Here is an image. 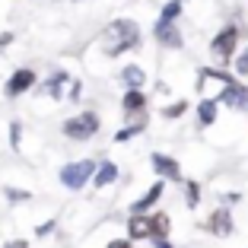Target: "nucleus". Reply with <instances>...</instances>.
I'll return each instance as SVG.
<instances>
[{
	"mask_svg": "<svg viewBox=\"0 0 248 248\" xmlns=\"http://www.w3.org/2000/svg\"><path fill=\"white\" fill-rule=\"evenodd\" d=\"M105 38H108V48H105L108 58H118L124 51H137L140 48V26L134 19H115L108 26V32H105Z\"/></svg>",
	"mask_w": 248,
	"mask_h": 248,
	"instance_id": "obj_1",
	"label": "nucleus"
},
{
	"mask_svg": "<svg viewBox=\"0 0 248 248\" xmlns=\"http://www.w3.org/2000/svg\"><path fill=\"white\" fill-rule=\"evenodd\" d=\"M99 131H102V118L95 115V111H77V115H70L61 124V134H64L67 140H77V143L93 140Z\"/></svg>",
	"mask_w": 248,
	"mask_h": 248,
	"instance_id": "obj_2",
	"label": "nucleus"
},
{
	"mask_svg": "<svg viewBox=\"0 0 248 248\" xmlns=\"http://www.w3.org/2000/svg\"><path fill=\"white\" fill-rule=\"evenodd\" d=\"M95 169H99V162H93V159H77V162H67V166H61L58 182L64 185L67 191H83L86 185H93Z\"/></svg>",
	"mask_w": 248,
	"mask_h": 248,
	"instance_id": "obj_3",
	"label": "nucleus"
},
{
	"mask_svg": "<svg viewBox=\"0 0 248 248\" xmlns=\"http://www.w3.org/2000/svg\"><path fill=\"white\" fill-rule=\"evenodd\" d=\"M239 38H242V29L235 26V22H226L223 29L213 35V42H210V54L217 58V64L219 67H226V64H232L235 61V48H239Z\"/></svg>",
	"mask_w": 248,
	"mask_h": 248,
	"instance_id": "obj_4",
	"label": "nucleus"
},
{
	"mask_svg": "<svg viewBox=\"0 0 248 248\" xmlns=\"http://www.w3.org/2000/svg\"><path fill=\"white\" fill-rule=\"evenodd\" d=\"M35 83H38V73L32 70V67H19V70L10 73L7 86H3V95H7V99H19V95L32 93V86H35Z\"/></svg>",
	"mask_w": 248,
	"mask_h": 248,
	"instance_id": "obj_5",
	"label": "nucleus"
},
{
	"mask_svg": "<svg viewBox=\"0 0 248 248\" xmlns=\"http://www.w3.org/2000/svg\"><path fill=\"white\" fill-rule=\"evenodd\" d=\"M153 38L162 45V48H169V51H178V48L185 45V35H182V29H178V22H166V19H156Z\"/></svg>",
	"mask_w": 248,
	"mask_h": 248,
	"instance_id": "obj_6",
	"label": "nucleus"
},
{
	"mask_svg": "<svg viewBox=\"0 0 248 248\" xmlns=\"http://www.w3.org/2000/svg\"><path fill=\"white\" fill-rule=\"evenodd\" d=\"M204 229L210 235H219V239H226V235H232L235 232V223H232V213H229V207L223 204V207H217V210L207 217V223H204Z\"/></svg>",
	"mask_w": 248,
	"mask_h": 248,
	"instance_id": "obj_7",
	"label": "nucleus"
},
{
	"mask_svg": "<svg viewBox=\"0 0 248 248\" xmlns=\"http://www.w3.org/2000/svg\"><path fill=\"white\" fill-rule=\"evenodd\" d=\"M150 166H153V172L162 178V182H182L185 185V175H182L178 159H172V156H166V153H153V156H150Z\"/></svg>",
	"mask_w": 248,
	"mask_h": 248,
	"instance_id": "obj_8",
	"label": "nucleus"
},
{
	"mask_svg": "<svg viewBox=\"0 0 248 248\" xmlns=\"http://www.w3.org/2000/svg\"><path fill=\"white\" fill-rule=\"evenodd\" d=\"M162 194H166V182L159 178V182H153L150 188L143 191V197H140V201H134V204H131V213H150L162 201Z\"/></svg>",
	"mask_w": 248,
	"mask_h": 248,
	"instance_id": "obj_9",
	"label": "nucleus"
},
{
	"mask_svg": "<svg viewBox=\"0 0 248 248\" xmlns=\"http://www.w3.org/2000/svg\"><path fill=\"white\" fill-rule=\"evenodd\" d=\"M127 239H134V242L153 239V223H150V213H131V219H127Z\"/></svg>",
	"mask_w": 248,
	"mask_h": 248,
	"instance_id": "obj_10",
	"label": "nucleus"
},
{
	"mask_svg": "<svg viewBox=\"0 0 248 248\" xmlns=\"http://www.w3.org/2000/svg\"><path fill=\"white\" fill-rule=\"evenodd\" d=\"M146 111H140V115H134V118H127V124H124L121 131L115 134V143H127V140H134V137H140V134L146 131Z\"/></svg>",
	"mask_w": 248,
	"mask_h": 248,
	"instance_id": "obj_11",
	"label": "nucleus"
},
{
	"mask_svg": "<svg viewBox=\"0 0 248 248\" xmlns=\"http://www.w3.org/2000/svg\"><path fill=\"white\" fill-rule=\"evenodd\" d=\"M121 111L127 118L146 111V95H143V89H124V95H121Z\"/></svg>",
	"mask_w": 248,
	"mask_h": 248,
	"instance_id": "obj_12",
	"label": "nucleus"
},
{
	"mask_svg": "<svg viewBox=\"0 0 248 248\" xmlns=\"http://www.w3.org/2000/svg\"><path fill=\"white\" fill-rule=\"evenodd\" d=\"M217 115H219V102L217 99H201V102H197V127H210V124H217Z\"/></svg>",
	"mask_w": 248,
	"mask_h": 248,
	"instance_id": "obj_13",
	"label": "nucleus"
},
{
	"mask_svg": "<svg viewBox=\"0 0 248 248\" xmlns=\"http://www.w3.org/2000/svg\"><path fill=\"white\" fill-rule=\"evenodd\" d=\"M118 175H121V172H118V166L111 159H105V162H99V169H95V178H93V188H108V185H115L118 182Z\"/></svg>",
	"mask_w": 248,
	"mask_h": 248,
	"instance_id": "obj_14",
	"label": "nucleus"
},
{
	"mask_svg": "<svg viewBox=\"0 0 248 248\" xmlns=\"http://www.w3.org/2000/svg\"><path fill=\"white\" fill-rule=\"evenodd\" d=\"M121 83L127 89H143V83H146V73H143V67H137V64H127L121 70Z\"/></svg>",
	"mask_w": 248,
	"mask_h": 248,
	"instance_id": "obj_15",
	"label": "nucleus"
},
{
	"mask_svg": "<svg viewBox=\"0 0 248 248\" xmlns=\"http://www.w3.org/2000/svg\"><path fill=\"white\" fill-rule=\"evenodd\" d=\"M64 83H70V73H67V70H58L51 80L45 83V93H48V99H64V93H61V89H64Z\"/></svg>",
	"mask_w": 248,
	"mask_h": 248,
	"instance_id": "obj_16",
	"label": "nucleus"
},
{
	"mask_svg": "<svg viewBox=\"0 0 248 248\" xmlns=\"http://www.w3.org/2000/svg\"><path fill=\"white\" fill-rule=\"evenodd\" d=\"M150 223H153V239H169V229H172L169 213H150Z\"/></svg>",
	"mask_w": 248,
	"mask_h": 248,
	"instance_id": "obj_17",
	"label": "nucleus"
},
{
	"mask_svg": "<svg viewBox=\"0 0 248 248\" xmlns=\"http://www.w3.org/2000/svg\"><path fill=\"white\" fill-rule=\"evenodd\" d=\"M182 10H185V3H182V0H166V3H162V10H159V19L175 22L178 16H182Z\"/></svg>",
	"mask_w": 248,
	"mask_h": 248,
	"instance_id": "obj_18",
	"label": "nucleus"
},
{
	"mask_svg": "<svg viewBox=\"0 0 248 248\" xmlns=\"http://www.w3.org/2000/svg\"><path fill=\"white\" fill-rule=\"evenodd\" d=\"M185 204H188L191 210L201 204V185H197L194 178H188V182H185Z\"/></svg>",
	"mask_w": 248,
	"mask_h": 248,
	"instance_id": "obj_19",
	"label": "nucleus"
},
{
	"mask_svg": "<svg viewBox=\"0 0 248 248\" xmlns=\"http://www.w3.org/2000/svg\"><path fill=\"white\" fill-rule=\"evenodd\" d=\"M185 111H188V102H185V99H178V102H172V105H166V108L159 111L162 118H166V121H175V118H182Z\"/></svg>",
	"mask_w": 248,
	"mask_h": 248,
	"instance_id": "obj_20",
	"label": "nucleus"
},
{
	"mask_svg": "<svg viewBox=\"0 0 248 248\" xmlns=\"http://www.w3.org/2000/svg\"><path fill=\"white\" fill-rule=\"evenodd\" d=\"M19 143H22V121H10V150L19 153Z\"/></svg>",
	"mask_w": 248,
	"mask_h": 248,
	"instance_id": "obj_21",
	"label": "nucleus"
},
{
	"mask_svg": "<svg viewBox=\"0 0 248 248\" xmlns=\"http://www.w3.org/2000/svg\"><path fill=\"white\" fill-rule=\"evenodd\" d=\"M232 64H235V77H248V48L242 54H235Z\"/></svg>",
	"mask_w": 248,
	"mask_h": 248,
	"instance_id": "obj_22",
	"label": "nucleus"
},
{
	"mask_svg": "<svg viewBox=\"0 0 248 248\" xmlns=\"http://www.w3.org/2000/svg\"><path fill=\"white\" fill-rule=\"evenodd\" d=\"M3 194L13 201V204H22V201H32V194L29 191H19V188H3Z\"/></svg>",
	"mask_w": 248,
	"mask_h": 248,
	"instance_id": "obj_23",
	"label": "nucleus"
},
{
	"mask_svg": "<svg viewBox=\"0 0 248 248\" xmlns=\"http://www.w3.org/2000/svg\"><path fill=\"white\" fill-rule=\"evenodd\" d=\"M54 229H58V219H45L42 226H38V229H35V235H38V239H42V235H51V232H54Z\"/></svg>",
	"mask_w": 248,
	"mask_h": 248,
	"instance_id": "obj_24",
	"label": "nucleus"
},
{
	"mask_svg": "<svg viewBox=\"0 0 248 248\" xmlns=\"http://www.w3.org/2000/svg\"><path fill=\"white\" fill-rule=\"evenodd\" d=\"M80 93H83V83L73 80V83H70V95H67V99H70V102H80Z\"/></svg>",
	"mask_w": 248,
	"mask_h": 248,
	"instance_id": "obj_25",
	"label": "nucleus"
},
{
	"mask_svg": "<svg viewBox=\"0 0 248 248\" xmlns=\"http://www.w3.org/2000/svg\"><path fill=\"white\" fill-rule=\"evenodd\" d=\"M239 201H242V194H239V191H229V194H223V204H226V207L239 204Z\"/></svg>",
	"mask_w": 248,
	"mask_h": 248,
	"instance_id": "obj_26",
	"label": "nucleus"
},
{
	"mask_svg": "<svg viewBox=\"0 0 248 248\" xmlns=\"http://www.w3.org/2000/svg\"><path fill=\"white\" fill-rule=\"evenodd\" d=\"M108 248H134V239H111Z\"/></svg>",
	"mask_w": 248,
	"mask_h": 248,
	"instance_id": "obj_27",
	"label": "nucleus"
},
{
	"mask_svg": "<svg viewBox=\"0 0 248 248\" xmlns=\"http://www.w3.org/2000/svg\"><path fill=\"white\" fill-rule=\"evenodd\" d=\"M7 45H13V32H0V48H7Z\"/></svg>",
	"mask_w": 248,
	"mask_h": 248,
	"instance_id": "obj_28",
	"label": "nucleus"
},
{
	"mask_svg": "<svg viewBox=\"0 0 248 248\" xmlns=\"http://www.w3.org/2000/svg\"><path fill=\"white\" fill-rule=\"evenodd\" d=\"M7 248H29V242H26V239H13Z\"/></svg>",
	"mask_w": 248,
	"mask_h": 248,
	"instance_id": "obj_29",
	"label": "nucleus"
},
{
	"mask_svg": "<svg viewBox=\"0 0 248 248\" xmlns=\"http://www.w3.org/2000/svg\"><path fill=\"white\" fill-rule=\"evenodd\" d=\"M153 245H156V248H175L169 239H153Z\"/></svg>",
	"mask_w": 248,
	"mask_h": 248,
	"instance_id": "obj_30",
	"label": "nucleus"
},
{
	"mask_svg": "<svg viewBox=\"0 0 248 248\" xmlns=\"http://www.w3.org/2000/svg\"><path fill=\"white\" fill-rule=\"evenodd\" d=\"M245 111H248V95H245Z\"/></svg>",
	"mask_w": 248,
	"mask_h": 248,
	"instance_id": "obj_31",
	"label": "nucleus"
}]
</instances>
